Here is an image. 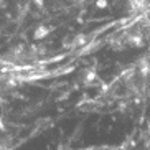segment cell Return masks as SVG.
<instances>
[{
  "mask_svg": "<svg viewBox=\"0 0 150 150\" xmlns=\"http://www.w3.org/2000/svg\"><path fill=\"white\" fill-rule=\"evenodd\" d=\"M50 31H51L50 27H46V25H38V27L35 28V31H33V40H36V41L45 40V38L50 35Z\"/></svg>",
  "mask_w": 150,
  "mask_h": 150,
  "instance_id": "obj_2",
  "label": "cell"
},
{
  "mask_svg": "<svg viewBox=\"0 0 150 150\" xmlns=\"http://www.w3.org/2000/svg\"><path fill=\"white\" fill-rule=\"evenodd\" d=\"M4 5H5V2L4 0H0V7H4Z\"/></svg>",
  "mask_w": 150,
  "mask_h": 150,
  "instance_id": "obj_9",
  "label": "cell"
},
{
  "mask_svg": "<svg viewBox=\"0 0 150 150\" xmlns=\"http://www.w3.org/2000/svg\"><path fill=\"white\" fill-rule=\"evenodd\" d=\"M31 4L35 5L36 8H43L45 7V0H31Z\"/></svg>",
  "mask_w": 150,
  "mask_h": 150,
  "instance_id": "obj_7",
  "label": "cell"
},
{
  "mask_svg": "<svg viewBox=\"0 0 150 150\" xmlns=\"http://www.w3.org/2000/svg\"><path fill=\"white\" fill-rule=\"evenodd\" d=\"M107 5H109V0H96V7L97 8L104 10V8H107Z\"/></svg>",
  "mask_w": 150,
  "mask_h": 150,
  "instance_id": "obj_5",
  "label": "cell"
},
{
  "mask_svg": "<svg viewBox=\"0 0 150 150\" xmlns=\"http://www.w3.org/2000/svg\"><path fill=\"white\" fill-rule=\"evenodd\" d=\"M86 38H88L86 35H79L78 38H76V45H78V46H79V45H86V41H88Z\"/></svg>",
  "mask_w": 150,
  "mask_h": 150,
  "instance_id": "obj_6",
  "label": "cell"
},
{
  "mask_svg": "<svg viewBox=\"0 0 150 150\" xmlns=\"http://www.w3.org/2000/svg\"><path fill=\"white\" fill-rule=\"evenodd\" d=\"M145 4H147V0H127V5H129V8L132 10H142L144 7H145Z\"/></svg>",
  "mask_w": 150,
  "mask_h": 150,
  "instance_id": "obj_3",
  "label": "cell"
},
{
  "mask_svg": "<svg viewBox=\"0 0 150 150\" xmlns=\"http://www.w3.org/2000/svg\"><path fill=\"white\" fill-rule=\"evenodd\" d=\"M94 79H97L96 71H93V69H86V71H84V76H83V83L84 84L94 83Z\"/></svg>",
  "mask_w": 150,
  "mask_h": 150,
  "instance_id": "obj_4",
  "label": "cell"
},
{
  "mask_svg": "<svg viewBox=\"0 0 150 150\" xmlns=\"http://www.w3.org/2000/svg\"><path fill=\"white\" fill-rule=\"evenodd\" d=\"M5 129V125H4V122H2V119H0V130H4Z\"/></svg>",
  "mask_w": 150,
  "mask_h": 150,
  "instance_id": "obj_8",
  "label": "cell"
},
{
  "mask_svg": "<svg viewBox=\"0 0 150 150\" xmlns=\"http://www.w3.org/2000/svg\"><path fill=\"white\" fill-rule=\"evenodd\" d=\"M127 45L129 46H132V48H144L145 46V40H144V36L140 33H132V35L127 36Z\"/></svg>",
  "mask_w": 150,
  "mask_h": 150,
  "instance_id": "obj_1",
  "label": "cell"
}]
</instances>
